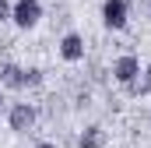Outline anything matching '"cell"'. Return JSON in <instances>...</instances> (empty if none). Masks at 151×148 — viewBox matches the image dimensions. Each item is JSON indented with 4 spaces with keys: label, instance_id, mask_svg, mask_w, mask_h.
<instances>
[{
    "label": "cell",
    "instance_id": "obj_1",
    "mask_svg": "<svg viewBox=\"0 0 151 148\" xmlns=\"http://www.w3.org/2000/svg\"><path fill=\"white\" fill-rule=\"evenodd\" d=\"M42 81V71H25V67H14V64H0V85L7 88H35Z\"/></svg>",
    "mask_w": 151,
    "mask_h": 148
},
{
    "label": "cell",
    "instance_id": "obj_2",
    "mask_svg": "<svg viewBox=\"0 0 151 148\" xmlns=\"http://www.w3.org/2000/svg\"><path fill=\"white\" fill-rule=\"evenodd\" d=\"M39 18H42L39 0H18V4H11V21H14L18 28H35Z\"/></svg>",
    "mask_w": 151,
    "mask_h": 148
},
{
    "label": "cell",
    "instance_id": "obj_3",
    "mask_svg": "<svg viewBox=\"0 0 151 148\" xmlns=\"http://www.w3.org/2000/svg\"><path fill=\"white\" fill-rule=\"evenodd\" d=\"M127 14H130V7H127V0H106L102 4V21H106V28H127Z\"/></svg>",
    "mask_w": 151,
    "mask_h": 148
},
{
    "label": "cell",
    "instance_id": "obj_4",
    "mask_svg": "<svg viewBox=\"0 0 151 148\" xmlns=\"http://www.w3.org/2000/svg\"><path fill=\"white\" fill-rule=\"evenodd\" d=\"M35 120H39V113L32 102H18L14 110H11V131H18V134H28L32 127H35Z\"/></svg>",
    "mask_w": 151,
    "mask_h": 148
},
{
    "label": "cell",
    "instance_id": "obj_5",
    "mask_svg": "<svg viewBox=\"0 0 151 148\" xmlns=\"http://www.w3.org/2000/svg\"><path fill=\"white\" fill-rule=\"evenodd\" d=\"M113 78L123 85V88H127L130 81H137V78H141V64H137V57H134V53H123V57L113 64Z\"/></svg>",
    "mask_w": 151,
    "mask_h": 148
},
{
    "label": "cell",
    "instance_id": "obj_6",
    "mask_svg": "<svg viewBox=\"0 0 151 148\" xmlns=\"http://www.w3.org/2000/svg\"><path fill=\"white\" fill-rule=\"evenodd\" d=\"M60 57H63L67 64H77V60H84V39L77 36V32H67V36L60 39Z\"/></svg>",
    "mask_w": 151,
    "mask_h": 148
},
{
    "label": "cell",
    "instance_id": "obj_7",
    "mask_svg": "<svg viewBox=\"0 0 151 148\" xmlns=\"http://www.w3.org/2000/svg\"><path fill=\"white\" fill-rule=\"evenodd\" d=\"M106 145V131L102 127H88L81 138H77V148H102Z\"/></svg>",
    "mask_w": 151,
    "mask_h": 148
},
{
    "label": "cell",
    "instance_id": "obj_8",
    "mask_svg": "<svg viewBox=\"0 0 151 148\" xmlns=\"http://www.w3.org/2000/svg\"><path fill=\"white\" fill-rule=\"evenodd\" d=\"M127 92H130V95H148L151 92V64H148V71H144V78H137V81L127 85Z\"/></svg>",
    "mask_w": 151,
    "mask_h": 148
},
{
    "label": "cell",
    "instance_id": "obj_9",
    "mask_svg": "<svg viewBox=\"0 0 151 148\" xmlns=\"http://www.w3.org/2000/svg\"><path fill=\"white\" fill-rule=\"evenodd\" d=\"M7 18H11V4H7V0H0V21H7Z\"/></svg>",
    "mask_w": 151,
    "mask_h": 148
},
{
    "label": "cell",
    "instance_id": "obj_10",
    "mask_svg": "<svg viewBox=\"0 0 151 148\" xmlns=\"http://www.w3.org/2000/svg\"><path fill=\"white\" fill-rule=\"evenodd\" d=\"M35 148H56V145H53V141H39Z\"/></svg>",
    "mask_w": 151,
    "mask_h": 148
},
{
    "label": "cell",
    "instance_id": "obj_11",
    "mask_svg": "<svg viewBox=\"0 0 151 148\" xmlns=\"http://www.w3.org/2000/svg\"><path fill=\"white\" fill-rule=\"evenodd\" d=\"M0 106H4V92H0Z\"/></svg>",
    "mask_w": 151,
    "mask_h": 148
}]
</instances>
